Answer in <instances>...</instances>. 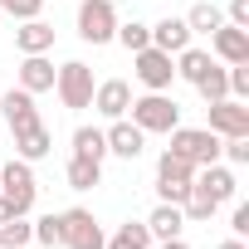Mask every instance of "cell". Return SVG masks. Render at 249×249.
<instances>
[{
  "mask_svg": "<svg viewBox=\"0 0 249 249\" xmlns=\"http://www.w3.org/2000/svg\"><path fill=\"white\" fill-rule=\"evenodd\" d=\"M166 152H176L191 166H210V161H220V137L210 127H171V147Z\"/></svg>",
  "mask_w": 249,
  "mask_h": 249,
  "instance_id": "6da1fadb",
  "label": "cell"
},
{
  "mask_svg": "<svg viewBox=\"0 0 249 249\" xmlns=\"http://www.w3.org/2000/svg\"><path fill=\"white\" fill-rule=\"evenodd\" d=\"M132 122L142 132H171V127H181V107H176V98H166V93H147V98H132Z\"/></svg>",
  "mask_w": 249,
  "mask_h": 249,
  "instance_id": "7a4b0ae2",
  "label": "cell"
},
{
  "mask_svg": "<svg viewBox=\"0 0 249 249\" xmlns=\"http://www.w3.org/2000/svg\"><path fill=\"white\" fill-rule=\"evenodd\" d=\"M191 181H196V166L181 161L176 152H161V161H157V191H161V200L181 205L186 191H191Z\"/></svg>",
  "mask_w": 249,
  "mask_h": 249,
  "instance_id": "3957f363",
  "label": "cell"
},
{
  "mask_svg": "<svg viewBox=\"0 0 249 249\" xmlns=\"http://www.w3.org/2000/svg\"><path fill=\"white\" fill-rule=\"evenodd\" d=\"M78 35L88 44H107L117 35V10H112V0H83L78 5Z\"/></svg>",
  "mask_w": 249,
  "mask_h": 249,
  "instance_id": "277c9868",
  "label": "cell"
},
{
  "mask_svg": "<svg viewBox=\"0 0 249 249\" xmlns=\"http://www.w3.org/2000/svg\"><path fill=\"white\" fill-rule=\"evenodd\" d=\"M0 196L15 205V215H30V205H35V196H39L30 161H10L5 171H0Z\"/></svg>",
  "mask_w": 249,
  "mask_h": 249,
  "instance_id": "5b68a950",
  "label": "cell"
},
{
  "mask_svg": "<svg viewBox=\"0 0 249 249\" xmlns=\"http://www.w3.org/2000/svg\"><path fill=\"white\" fill-rule=\"evenodd\" d=\"M54 88H59L64 107H88V103H93V69L78 64V59H69V64L54 73Z\"/></svg>",
  "mask_w": 249,
  "mask_h": 249,
  "instance_id": "8992f818",
  "label": "cell"
},
{
  "mask_svg": "<svg viewBox=\"0 0 249 249\" xmlns=\"http://www.w3.org/2000/svg\"><path fill=\"white\" fill-rule=\"evenodd\" d=\"M137 59V78H142V88L147 93H166L171 88V78H176V64H171V54H161V49H137L132 54Z\"/></svg>",
  "mask_w": 249,
  "mask_h": 249,
  "instance_id": "52a82bcc",
  "label": "cell"
},
{
  "mask_svg": "<svg viewBox=\"0 0 249 249\" xmlns=\"http://www.w3.org/2000/svg\"><path fill=\"white\" fill-rule=\"evenodd\" d=\"M59 230H64L59 244H69V249H103V230H98V220L88 210H64Z\"/></svg>",
  "mask_w": 249,
  "mask_h": 249,
  "instance_id": "ba28073f",
  "label": "cell"
},
{
  "mask_svg": "<svg viewBox=\"0 0 249 249\" xmlns=\"http://www.w3.org/2000/svg\"><path fill=\"white\" fill-rule=\"evenodd\" d=\"M210 132H215V137H249V107H244L239 98L210 103Z\"/></svg>",
  "mask_w": 249,
  "mask_h": 249,
  "instance_id": "9c48e42d",
  "label": "cell"
},
{
  "mask_svg": "<svg viewBox=\"0 0 249 249\" xmlns=\"http://www.w3.org/2000/svg\"><path fill=\"white\" fill-rule=\"evenodd\" d=\"M103 137H107V152L122 157V161H137L142 147H147V132L137 127V122H122V117H112V127H107Z\"/></svg>",
  "mask_w": 249,
  "mask_h": 249,
  "instance_id": "30bf717a",
  "label": "cell"
},
{
  "mask_svg": "<svg viewBox=\"0 0 249 249\" xmlns=\"http://www.w3.org/2000/svg\"><path fill=\"white\" fill-rule=\"evenodd\" d=\"M0 112H5L10 132H25V127H35V122H39V112H35V93H25V88H10L5 98H0Z\"/></svg>",
  "mask_w": 249,
  "mask_h": 249,
  "instance_id": "8fae6325",
  "label": "cell"
},
{
  "mask_svg": "<svg viewBox=\"0 0 249 249\" xmlns=\"http://www.w3.org/2000/svg\"><path fill=\"white\" fill-rule=\"evenodd\" d=\"M88 107H98L103 117H122V112L132 107V88L122 83V78H107V83L93 88V103H88Z\"/></svg>",
  "mask_w": 249,
  "mask_h": 249,
  "instance_id": "7c38bea8",
  "label": "cell"
},
{
  "mask_svg": "<svg viewBox=\"0 0 249 249\" xmlns=\"http://www.w3.org/2000/svg\"><path fill=\"white\" fill-rule=\"evenodd\" d=\"M210 44H215V54H220L225 64H249V30H239V25H220V30L210 35Z\"/></svg>",
  "mask_w": 249,
  "mask_h": 249,
  "instance_id": "4fadbf2b",
  "label": "cell"
},
{
  "mask_svg": "<svg viewBox=\"0 0 249 249\" xmlns=\"http://www.w3.org/2000/svg\"><path fill=\"white\" fill-rule=\"evenodd\" d=\"M186 44H191V25H186V20L166 15V20L152 25V49H161V54H181Z\"/></svg>",
  "mask_w": 249,
  "mask_h": 249,
  "instance_id": "5bb4252c",
  "label": "cell"
},
{
  "mask_svg": "<svg viewBox=\"0 0 249 249\" xmlns=\"http://www.w3.org/2000/svg\"><path fill=\"white\" fill-rule=\"evenodd\" d=\"M54 64L44 59V54H25V64H20V88L25 93H49L54 88Z\"/></svg>",
  "mask_w": 249,
  "mask_h": 249,
  "instance_id": "9a60e30c",
  "label": "cell"
},
{
  "mask_svg": "<svg viewBox=\"0 0 249 249\" xmlns=\"http://www.w3.org/2000/svg\"><path fill=\"white\" fill-rule=\"evenodd\" d=\"M186 230V215H181V205H171V200H161L157 210H152V220H147V234L152 239H176Z\"/></svg>",
  "mask_w": 249,
  "mask_h": 249,
  "instance_id": "2e32d148",
  "label": "cell"
},
{
  "mask_svg": "<svg viewBox=\"0 0 249 249\" xmlns=\"http://www.w3.org/2000/svg\"><path fill=\"white\" fill-rule=\"evenodd\" d=\"M49 147H54V137H49L44 122H35V127L15 132V152H20V161H39V157H49Z\"/></svg>",
  "mask_w": 249,
  "mask_h": 249,
  "instance_id": "e0dca14e",
  "label": "cell"
},
{
  "mask_svg": "<svg viewBox=\"0 0 249 249\" xmlns=\"http://www.w3.org/2000/svg\"><path fill=\"white\" fill-rule=\"evenodd\" d=\"M196 186H205L215 200H234V191H239V186H234V171H230V166H220V161H210V166L196 176Z\"/></svg>",
  "mask_w": 249,
  "mask_h": 249,
  "instance_id": "ac0fdd59",
  "label": "cell"
},
{
  "mask_svg": "<svg viewBox=\"0 0 249 249\" xmlns=\"http://www.w3.org/2000/svg\"><path fill=\"white\" fill-rule=\"evenodd\" d=\"M15 44H20L25 54H44V49H54V25L25 20V30H15Z\"/></svg>",
  "mask_w": 249,
  "mask_h": 249,
  "instance_id": "d6986e66",
  "label": "cell"
},
{
  "mask_svg": "<svg viewBox=\"0 0 249 249\" xmlns=\"http://www.w3.org/2000/svg\"><path fill=\"white\" fill-rule=\"evenodd\" d=\"M103 249H152V234H147V220H127L112 239H103Z\"/></svg>",
  "mask_w": 249,
  "mask_h": 249,
  "instance_id": "ffe728a7",
  "label": "cell"
},
{
  "mask_svg": "<svg viewBox=\"0 0 249 249\" xmlns=\"http://www.w3.org/2000/svg\"><path fill=\"white\" fill-rule=\"evenodd\" d=\"M210 64H215V59H210V54H205V49H191V44H186V49H181V54H176V73H181V78H186V83H200V78H205V69H210Z\"/></svg>",
  "mask_w": 249,
  "mask_h": 249,
  "instance_id": "44dd1931",
  "label": "cell"
},
{
  "mask_svg": "<svg viewBox=\"0 0 249 249\" xmlns=\"http://www.w3.org/2000/svg\"><path fill=\"white\" fill-rule=\"evenodd\" d=\"M215 205H220V200H215L205 186H196V181H191V191H186V200H181V215H186V220H210V215H215Z\"/></svg>",
  "mask_w": 249,
  "mask_h": 249,
  "instance_id": "7402d4cb",
  "label": "cell"
},
{
  "mask_svg": "<svg viewBox=\"0 0 249 249\" xmlns=\"http://www.w3.org/2000/svg\"><path fill=\"white\" fill-rule=\"evenodd\" d=\"M186 25H191V35H215V30L225 25V15H220V5H210V0H200V5H191Z\"/></svg>",
  "mask_w": 249,
  "mask_h": 249,
  "instance_id": "603a6c76",
  "label": "cell"
},
{
  "mask_svg": "<svg viewBox=\"0 0 249 249\" xmlns=\"http://www.w3.org/2000/svg\"><path fill=\"white\" fill-rule=\"evenodd\" d=\"M73 157L103 161V157H107V137H103L98 127H78V132H73Z\"/></svg>",
  "mask_w": 249,
  "mask_h": 249,
  "instance_id": "cb8c5ba5",
  "label": "cell"
},
{
  "mask_svg": "<svg viewBox=\"0 0 249 249\" xmlns=\"http://www.w3.org/2000/svg\"><path fill=\"white\" fill-rule=\"evenodd\" d=\"M103 181V161H88V157H73L69 161V186L73 191H93Z\"/></svg>",
  "mask_w": 249,
  "mask_h": 249,
  "instance_id": "d4e9b609",
  "label": "cell"
},
{
  "mask_svg": "<svg viewBox=\"0 0 249 249\" xmlns=\"http://www.w3.org/2000/svg\"><path fill=\"white\" fill-rule=\"evenodd\" d=\"M122 49H127V54H137V49H147L152 44V30L142 25V20H127V25H117V35H112Z\"/></svg>",
  "mask_w": 249,
  "mask_h": 249,
  "instance_id": "484cf974",
  "label": "cell"
},
{
  "mask_svg": "<svg viewBox=\"0 0 249 249\" xmlns=\"http://www.w3.org/2000/svg\"><path fill=\"white\" fill-rule=\"evenodd\" d=\"M196 88H200V98H205V103L230 98V83H225V69H220V64H210V69H205V78H200Z\"/></svg>",
  "mask_w": 249,
  "mask_h": 249,
  "instance_id": "4316f807",
  "label": "cell"
},
{
  "mask_svg": "<svg viewBox=\"0 0 249 249\" xmlns=\"http://www.w3.org/2000/svg\"><path fill=\"white\" fill-rule=\"evenodd\" d=\"M30 239H35V225L25 215H15V220L0 225V249H5V244H30Z\"/></svg>",
  "mask_w": 249,
  "mask_h": 249,
  "instance_id": "83f0119b",
  "label": "cell"
},
{
  "mask_svg": "<svg viewBox=\"0 0 249 249\" xmlns=\"http://www.w3.org/2000/svg\"><path fill=\"white\" fill-rule=\"evenodd\" d=\"M44 0H0V15H15V20H39Z\"/></svg>",
  "mask_w": 249,
  "mask_h": 249,
  "instance_id": "f1b7e54d",
  "label": "cell"
},
{
  "mask_svg": "<svg viewBox=\"0 0 249 249\" xmlns=\"http://www.w3.org/2000/svg\"><path fill=\"white\" fill-rule=\"evenodd\" d=\"M35 239L54 249V244L64 239V230H59V215H44V220H35Z\"/></svg>",
  "mask_w": 249,
  "mask_h": 249,
  "instance_id": "f546056e",
  "label": "cell"
},
{
  "mask_svg": "<svg viewBox=\"0 0 249 249\" xmlns=\"http://www.w3.org/2000/svg\"><path fill=\"white\" fill-rule=\"evenodd\" d=\"M230 25L249 30V0H230Z\"/></svg>",
  "mask_w": 249,
  "mask_h": 249,
  "instance_id": "4dcf8cb0",
  "label": "cell"
},
{
  "mask_svg": "<svg viewBox=\"0 0 249 249\" xmlns=\"http://www.w3.org/2000/svg\"><path fill=\"white\" fill-rule=\"evenodd\" d=\"M230 230H234V239H244V234H249V205H234V220H230Z\"/></svg>",
  "mask_w": 249,
  "mask_h": 249,
  "instance_id": "1f68e13d",
  "label": "cell"
},
{
  "mask_svg": "<svg viewBox=\"0 0 249 249\" xmlns=\"http://www.w3.org/2000/svg\"><path fill=\"white\" fill-rule=\"evenodd\" d=\"M5 220H15V205H10L5 196H0V225H5Z\"/></svg>",
  "mask_w": 249,
  "mask_h": 249,
  "instance_id": "d6a6232c",
  "label": "cell"
},
{
  "mask_svg": "<svg viewBox=\"0 0 249 249\" xmlns=\"http://www.w3.org/2000/svg\"><path fill=\"white\" fill-rule=\"evenodd\" d=\"M161 249H191V244H186V239L176 234V239H161Z\"/></svg>",
  "mask_w": 249,
  "mask_h": 249,
  "instance_id": "836d02e7",
  "label": "cell"
},
{
  "mask_svg": "<svg viewBox=\"0 0 249 249\" xmlns=\"http://www.w3.org/2000/svg\"><path fill=\"white\" fill-rule=\"evenodd\" d=\"M220 249H249V244H244V239H225Z\"/></svg>",
  "mask_w": 249,
  "mask_h": 249,
  "instance_id": "e575fe53",
  "label": "cell"
},
{
  "mask_svg": "<svg viewBox=\"0 0 249 249\" xmlns=\"http://www.w3.org/2000/svg\"><path fill=\"white\" fill-rule=\"evenodd\" d=\"M5 249H25V244H5Z\"/></svg>",
  "mask_w": 249,
  "mask_h": 249,
  "instance_id": "d590c367",
  "label": "cell"
}]
</instances>
